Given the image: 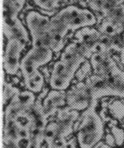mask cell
Listing matches in <instances>:
<instances>
[{
	"label": "cell",
	"mask_w": 124,
	"mask_h": 148,
	"mask_svg": "<svg viewBox=\"0 0 124 148\" xmlns=\"http://www.w3.org/2000/svg\"><path fill=\"white\" fill-rule=\"evenodd\" d=\"M103 38L97 28L85 27L75 32L71 42L62 50L53 65L49 85L52 89L65 91L81 66L96 51Z\"/></svg>",
	"instance_id": "obj_1"
},
{
	"label": "cell",
	"mask_w": 124,
	"mask_h": 148,
	"mask_svg": "<svg viewBox=\"0 0 124 148\" xmlns=\"http://www.w3.org/2000/svg\"><path fill=\"white\" fill-rule=\"evenodd\" d=\"M92 73L85 79L95 101L106 97L124 99V70L119 68L110 46V40L103 35L95 53L90 57Z\"/></svg>",
	"instance_id": "obj_2"
},
{
	"label": "cell",
	"mask_w": 124,
	"mask_h": 148,
	"mask_svg": "<svg viewBox=\"0 0 124 148\" xmlns=\"http://www.w3.org/2000/svg\"><path fill=\"white\" fill-rule=\"evenodd\" d=\"M97 23L96 15L89 8L69 4L58 10L50 16L52 50L54 53L62 51L65 47L66 37L69 32H76L85 27H93Z\"/></svg>",
	"instance_id": "obj_3"
},
{
	"label": "cell",
	"mask_w": 124,
	"mask_h": 148,
	"mask_svg": "<svg viewBox=\"0 0 124 148\" xmlns=\"http://www.w3.org/2000/svg\"><path fill=\"white\" fill-rule=\"evenodd\" d=\"M54 52L44 46H32L21 58L20 73L25 87L34 93L42 92L45 79L39 68L47 65L53 58Z\"/></svg>",
	"instance_id": "obj_4"
},
{
	"label": "cell",
	"mask_w": 124,
	"mask_h": 148,
	"mask_svg": "<svg viewBox=\"0 0 124 148\" xmlns=\"http://www.w3.org/2000/svg\"><path fill=\"white\" fill-rule=\"evenodd\" d=\"M78 148H94L105 135L104 120L95 107L82 111L74 126Z\"/></svg>",
	"instance_id": "obj_5"
},
{
	"label": "cell",
	"mask_w": 124,
	"mask_h": 148,
	"mask_svg": "<svg viewBox=\"0 0 124 148\" xmlns=\"http://www.w3.org/2000/svg\"><path fill=\"white\" fill-rule=\"evenodd\" d=\"M79 116V111L64 107L48 119L43 130V148L51 147L54 144L67 141L74 132V126Z\"/></svg>",
	"instance_id": "obj_6"
},
{
	"label": "cell",
	"mask_w": 124,
	"mask_h": 148,
	"mask_svg": "<svg viewBox=\"0 0 124 148\" xmlns=\"http://www.w3.org/2000/svg\"><path fill=\"white\" fill-rule=\"evenodd\" d=\"M25 25L29 31L32 46H44L52 49V38L50 16L36 9L29 10L25 15Z\"/></svg>",
	"instance_id": "obj_7"
},
{
	"label": "cell",
	"mask_w": 124,
	"mask_h": 148,
	"mask_svg": "<svg viewBox=\"0 0 124 148\" xmlns=\"http://www.w3.org/2000/svg\"><path fill=\"white\" fill-rule=\"evenodd\" d=\"M98 101L93 98L90 88L85 81H78L72 85L66 92V107L77 111H84L88 108L95 107Z\"/></svg>",
	"instance_id": "obj_8"
},
{
	"label": "cell",
	"mask_w": 124,
	"mask_h": 148,
	"mask_svg": "<svg viewBox=\"0 0 124 148\" xmlns=\"http://www.w3.org/2000/svg\"><path fill=\"white\" fill-rule=\"evenodd\" d=\"M97 29L114 41L124 31V3L117 4L97 23Z\"/></svg>",
	"instance_id": "obj_9"
},
{
	"label": "cell",
	"mask_w": 124,
	"mask_h": 148,
	"mask_svg": "<svg viewBox=\"0 0 124 148\" xmlns=\"http://www.w3.org/2000/svg\"><path fill=\"white\" fill-rule=\"evenodd\" d=\"M26 46L19 39L11 38L4 43L3 67L4 73L13 76L17 75L20 69L21 54Z\"/></svg>",
	"instance_id": "obj_10"
},
{
	"label": "cell",
	"mask_w": 124,
	"mask_h": 148,
	"mask_svg": "<svg viewBox=\"0 0 124 148\" xmlns=\"http://www.w3.org/2000/svg\"><path fill=\"white\" fill-rule=\"evenodd\" d=\"M41 107L47 119L57 115L59 110L66 107V92L52 89L48 92H43Z\"/></svg>",
	"instance_id": "obj_11"
},
{
	"label": "cell",
	"mask_w": 124,
	"mask_h": 148,
	"mask_svg": "<svg viewBox=\"0 0 124 148\" xmlns=\"http://www.w3.org/2000/svg\"><path fill=\"white\" fill-rule=\"evenodd\" d=\"M80 3H83L87 8L91 10L95 15L100 16V21L110 10L117 4L118 0H77Z\"/></svg>",
	"instance_id": "obj_12"
},
{
	"label": "cell",
	"mask_w": 124,
	"mask_h": 148,
	"mask_svg": "<svg viewBox=\"0 0 124 148\" xmlns=\"http://www.w3.org/2000/svg\"><path fill=\"white\" fill-rule=\"evenodd\" d=\"M25 4L26 0H3V19L18 18Z\"/></svg>",
	"instance_id": "obj_13"
},
{
	"label": "cell",
	"mask_w": 124,
	"mask_h": 148,
	"mask_svg": "<svg viewBox=\"0 0 124 148\" xmlns=\"http://www.w3.org/2000/svg\"><path fill=\"white\" fill-rule=\"evenodd\" d=\"M108 112L113 118L110 125L117 124L124 119V99H114L108 106Z\"/></svg>",
	"instance_id": "obj_14"
},
{
	"label": "cell",
	"mask_w": 124,
	"mask_h": 148,
	"mask_svg": "<svg viewBox=\"0 0 124 148\" xmlns=\"http://www.w3.org/2000/svg\"><path fill=\"white\" fill-rule=\"evenodd\" d=\"M65 0H30L33 6L44 12H56Z\"/></svg>",
	"instance_id": "obj_15"
},
{
	"label": "cell",
	"mask_w": 124,
	"mask_h": 148,
	"mask_svg": "<svg viewBox=\"0 0 124 148\" xmlns=\"http://www.w3.org/2000/svg\"><path fill=\"white\" fill-rule=\"evenodd\" d=\"M20 89L14 86L9 82L6 81L4 79L3 81V106L5 107L20 92Z\"/></svg>",
	"instance_id": "obj_16"
},
{
	"label": "cell",
	"mask_w": 124,
	"mask_h": 148,
	"mask_svg": "<svg viewBox=\"0 0 124 148\" xmlns=\"http://www.w3.org/2000/svg\"><path fill=\"white\" fill-rule=\"evenodd\" d=\"M110 133L113 134L117 147H123L124 144V129L118 127L117 124H111Z\"/></svg>",
	"instance_id": "obj_17"
},
{
	"label": "cell",
	"mask_w": 124,
	"mask_h": 148,
	"mask_svg": "<svg viewBox=\"0 0 124 148\" xmlns=\"http://www.w3.org/2000/svg\"><path fill=\"white\" fill-rule=\"evenodd\" d=\"M92 73V67H91L90 61H87L84 62L81 67L78 69V71L76 73V78L78 81H83L86 79L87 77L89 76Z\"/></svg>",
	"instance_id": "obj_18"
},
{
	"label": "cell",
	"mask_w": 124,
	"mask_h": 148,
	"mask_svg": "<svg viewBox=\"0 0 124 148\" xmlns=\"http://www.w3.org/2000/svg\"><path fill=\"white\" fill-rule=\"evenodd\" d=\"M110 48L112 52L115 51L117 53L119 52L121 48H124V31L117 39L110 41Z\"/></svg>",
	"instance_id": "obj_19"
},
{
	"label": "cell",
	"mask_w": 124,
	"mask_h": 148,
	"mask_svg": "<svg viewBox=\"0 0 124 148\" xmlns=\"http://www.w3.org/2000/svg\"><path fill=\"white\" fill-rule=\"evenodd\" d=\"M104 139H105V143H106L107 145H109L110 147H117L114 138L113 134H111L110 132L105 134V137H104Z\"/></svg>",
	"instance_id": "obj_20"
},
{
	"label": "cell",
	"mask_w": 124,
	"mask_h": 148,
	"mask_svg": "<svg viewBox=\"0 0 124 148\" xmlns=\"http://www.w3.org/2000/svg\"><path fill=\"white\" fill-rule=\"evenodd\" d=\"M63 148H78V147H77L75 139L70 138L67 140L66 142L65 143L64 146H63Z\"/></svg>",
	"instance_id": "obj_21"
},
{
	"label": "cell",
	"mask_w": 124,
	"mask_h": 148,
	"mask_svg": "<svg viewBox=\"0 0 124 148\" xmlns=\"http://www.w3.org/2000/svg\"><path fill=\"white\" fill-rule=\"evenodd\" d=\"M118 53L119 54L120 62H121V63L123 64V66H124V48H121V50Z\"/></svg>",
	"instance_id": "obj_22"
},
{
	"label": "cell",
	"mask_w": 124,
	"mask_h": 148,
	"mask_svg": "<svg viewBox=\"0 0 124 148\" xmlns=\"http://www.w3.org/2000/svg\"><path fill=\"white\" fill-rule=\"evenodd\" d=\"M94 148H114V147H110L109 145H107L105 143H103V142H100L99 143L97 144L96 146H95Z\"/></svg>",
	"instance_id": "obj_23"
},
{
	"label": "cell",
	"mask_w": 124,
	"mask_h": 148,
	"mask_svg": "<svg viewBox=\"0 0 124 148\" xmlns=\"http://www.w3.org/2000/svg\"><path fill=\"white\" fill-rule=\"evenodd\" d=\"M118 3L121 4V3H124V0H118Z\"/></svg>",
	"instance_id": "obj_24"
},
{
	"label": "cell",
	"mask_w": 124,
	"mask_h": 148,
	"mask_svg": "<svg viewBox=\"0 0 124 148\" xmlns=\"http://www.w3.org/2000/svg\"><path fill=\"white\" fill-rule=\"evenodd\" d=\"M123 148H124V144H123Z\"/></svg>",
	"instance_id": "obj_25"
}]
</instances>
